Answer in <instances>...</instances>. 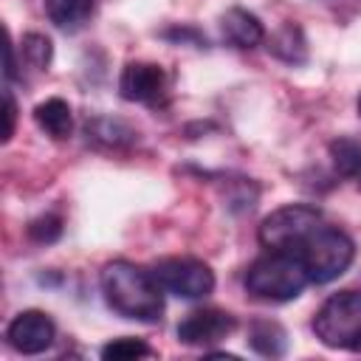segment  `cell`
Instances as JSON below:
<instances>
[{
    "instance_id": "cell-22",
    "label": "cell",
    "mask_w": 361,
    "mask_h": 361,
    "mask_svg": "<svg viewBox=\"0 0 361 361\" xmlns=\"http://www.w3.org/2000/svg\"><path fill=\"white\" fill-rule=\"evenodd\" d=\"M355 178H361V169H358V175H355Z\"/></svg>"
},
{
    "instance_id": "cell-10",
    "label": "cell",
    "mask_w": 361,
    "mask_h": 361,
    "mask_svg": "<svg viewBox=\"0 0 361 361\" xmlns=\"http://www.w3.org/2000/svg\"><path fill=\"white\" fill-rule=\"evenodd\" d=\"M220 28H223L226 42H231L234 48H254L265 39L262 23L245 8H228L220 20Z\"/></svg>"
},
{
    "instance_id": "cell-13",
    "label": "cell",
    "mask_w": 361,
    "mask_h": 361,
    "mask_svg": "<svg viewBox=\"0 0 361 361\" xmlns=\"http://www.w3.org/2000/svg\"><path fill=\"white\" fill-rule=\"evenodd\" d=\"M96 0H45V14L54 25L73 31L93 14Z\"/></svg>"
},
{
    "instance_id": "cell-14",
    "label": "cell",
    "mask_w": 361,
    "mask_h": 361,
    "mask_svg": "<svg viewBox=\"0 0 361 361\" xmlns=\"http://www.w3.org/2000/svg\"><path fill=\"white\" fill-rule=\"evenodd\" d=\"M330 155L341 175H358L361 169V144L353 138H338L330 144Z\"/></svg>"
},
{
    "instance_id": "cell-12",
    "label": "cell",
    "mask_w": 361,
    "mask_h": 361,
    "mask_svg": "<svg viewBox=\"0 0 361 361\" xmlns=\"http://www.w3.org/2000/svg\"><path fill=\"white\" fill-rule=\"evenodd\" d=\"M248 344L259 353V355H285L288 350V333L276 324V322H268V319H259L248 327Z\"/></svg>"
},
{
    "instance_id": "cell-3",
    "label": "cell",
    "mask_w": 361,
    "mask_h": 361,
    "mask_svg": "<svg viewBox=\"0 0 361 361\" xmlns=\"http://www.w3.org/2000/svg\"><path fill=\"white\" fill-rule=\"evenodd\" d=\"M310 285V276L296 254L268 251L245 271V290L262 302H290Z\"/></svg>"
},
{
    "instance_id": "cell-21",
    "label": "cell",
    "mask_w": 361,
    "mask_h": 361,
    "mask_svg": "<svg viewBox=\"0 0 361 361\" xmlns=\"http://www.w3.org/2000/svg\"><path fill=\"white\" fill-rule=\"evenodd\" d=\"M358 113H361V99H358Z\"/></svg>"
},
{
    "instance_id": "cell-4",
    "label": "cell",
    "mask_w": 361,
    "mask_h": 361,
    "mask_svg": "<svg viewBox=\"0 0 361 361\" xmlns=\"http://www.w3.org/2000/svg\"><path fill=\"white\" fill-rule=\"evenodd\" d=\"M313 333L324 347L361 353V290L333 293L316 310Z\"/></svg>"
},
{
    "instance_id": "cell-9",
    "label": "cell",
    "mask_w": 361,
    "mask_h": 361,
    "mask_svg": "<svg viewBox=\"0 0 361 361\" xmlns=\"http://www.w3.org/2000/svg\"><path fill=\"white\" fill-rule=\"evenodd\" d=\"M234 330V316L217 307H203L192 310L180 324H178V338L189 347H206L223 341Z\"/></svg>"
},
{
    "instance_id": "cell-17",
    "label": "cell",
    "mask_w": 361,
    "mask_h": 361,
    "mask_svg": "<svg viewBox=\"0 0 361 361\" xmlns=\"http://www.w3.org/2000/svg\"><path fill=\"white\" fill-rule=\"evenodd\" d=\"M51 54H54V48H51L48 37H42V34H25L23 37V56L31 68L45 71L51 65Z\"/></svg>"
},
{
    "instance_id": "cell-8",
    "label": "cell",
    "mask_w": 361,
    "mask_h": 361,
    "mask_svg": "<svg viewBox=\"0 0 361 361\" xmlns=\"http://www.w3.org/2000/svg\"><path fill=\"white\" fill-rule=\"evenodd\" d=\"M54 338H56V327L51 316H45L42 310H23L6 327V341L23 355L45 353L54 344Z\"/></svg>"
},
{
    "instance_id": "cell-16",
    "label": "cell",
    "mask_w": 361,
    "mask_h": 361,
    "mask_svg": "<svg viewBox=\"0 0 361 361\" xmlns=\"http://www.w3.org/2000/svg\"><path fill=\"white\" fill-rule=\"evenodd\" d=\"M133 135H135V133H133L127 124H121V121L96 118L93 124H87V138L104 141V144H110V147H116V144H121V141H133Z\"/></svg>"
},
{
    "instance_id": "cell-7",
    "label": "cell",
    "mask_w": 361,
    "mask_h": 361,
    "mask_svg": "<svg viewBox=\"0 0 361 361\" xmlns=\"http://www.w3.org/2000/svg\"><path fill=\"white\" fill-rule=\"evenodd\" d=\"M118 90H121V99H127V102L158 107V104L166 102L169 82H166V73H164L161 65H152V62H130L121 71Z\"/></svg>"
},
{
    "instance_id": "cell-20",
    "label": "cell",
    "mask_w": 361,
    "mask_h": 361,
    "mask_svg": "<svg viewBox=\"0 0 361 361\" xmlns=\"http://www.w3.org/2000/svg\"><path fill=\"white\" fill-rule=\"evenodd\" d=\"M14 118H17V104H14L11 90H6V133H3V141H8L14 135Z\"/></svg>"
},
{
    "instance_id": "cell-19",
    "label": "cell",
    "mask_w": 361,
    "mask_h": 361,
    "mask_svg": "<svg viewBox=\"0 0 361 361\" xmlns=\"http://www.w3.org/2000/svg\"><path fill=\"white\" fill-rule=\"evenodd\" d=\"M28 234L37 240V243H54L59 234H62V220L56 214H42L37 217L31 226H28Z\"/></svg>"
},
{
    "instance_id": "cell-1",
    "label": "cell",
    "mask_w": 361,
    "mask_h": 361,
    "mask_svg": "<svg viewBox=\"0 0 361 361\" xmlns=\"http://www.w3.org/2000/svg\"><path fill=\"white\" fill-rule=\"evenodd\" d=\"M99 285H102L107 307L124 319L158 322L164 313V288L158 285L152 271L116 259L102 268Z\"/></svg>"
},
{
    "instance_id": "cell-2",
    "label": "cell",
    "mask_w": 361,
    "mask_h": 361,
    "mask_svg": "<svg viewBox=\"0 0 361 361\" xmlns=\"http://www.w3.org/2000/svg\"><path fill=\"white\" fill-rule=\"evenodd\" d=\"M290 254L299 257V262L305 265L310 282L324 285V282L338 279V276L350 268V262H353V257H355V245H353V240H350L341 228L327 226V223L322 220L316 228H310V231L290 248Z\"/></svg>"
},
{
    "instance_id": "cell-18",
    "label": "cell",
    "mask_w": 361,
    "mask_h": 361,
    "mask_svg": "<svg viewBox=\"0 0 361 361\" xmlns=\"http://www.w3.org/2000/svg\"><path fill=\"white\" fill-rule=\"evenodd\" d=\"M144 355H152V347H147L138 338H116L102 347V358L107 361H130V358H144Z\"/></svg>"
},
{
    "instance_id": "cell-6",
    "label": "cell",
    "mask_w": 361,
    "mask_h": 361,
    "mask_svg": "<svg viewBox=\"0 0 361 361\" xmlns=\"http://www.w3.org/2000/svg\"><path fill=\"white\" fill-rule=\"evenodd\" d=\"M152 276L164 288V293L180 299H203L214 290V274L206 262L192 257H169L152 268Z\"/></svg>"
},
{
    "instance_id": "cell-11",
    "label": "cell",
    "mask_w": 361,
    "mask_h": 361,
    "mask_svg": "<svg viewBox=\"0 0 361 361\" xmlns=\"http://www.w3.org/2000/svg\"><path fill=\"white\" fill-rule=\"evenodd\" d=\"M34 121H37V127L45 135H51L56 141H65L73 133V113H71L68 102L65 99H56V96L39 102L34 107Z\"/></svg>"
},
{
    "instance_id": "cell-5",
    "label": "cell",
    "mask_w": 361,
    "mask_h": 361,
    "mask_svg": "<svg viewBox=\"0 0 361 361\" xmlns=\"http://www.w3.org/2000/svg\"><path fill=\"white\" fill-rule=\"evenodd\" d=\"M322 212L305 203H290L271 212L259 226V243L268 251H290L310 228L322 223Z\"/></svg>"
},
{
    "instance_id": "cell-15",
    "label": "cell",
    "mask_w": 361,
    "mask_h": 361,
    "mask_svg": "<svg viewBox=\"0 0 361 361\" xmlns=\"http://www.w3.org/2000/svg\"><path fill=\"white\" fill-rule=\"evenodd\" d=\"M276 56H282V59H288V62H302L305 59V39L299 37V28H293V25H285L276 37H274V42L268 45Z\"/></svg>"
}]
</instances>
